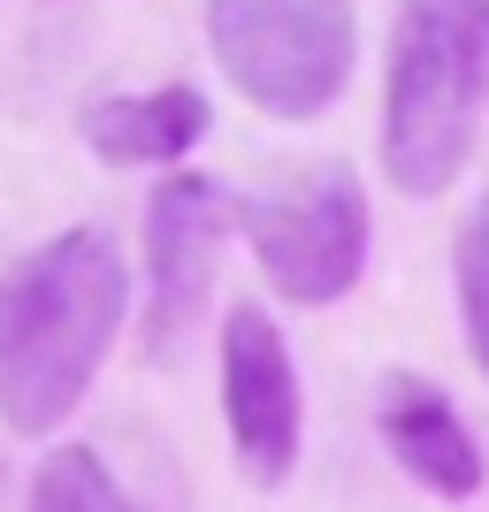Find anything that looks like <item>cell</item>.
I'll list each match as a JSON object with an SVG mask.
<instances>
[{
    "label": "cell",
    "mask_w": 489,
    "mask_h": 512,
    "mask_svg": "<svg viewBox=\"0 0 489 512\" xmlns=\"http://www.w3.org/2000/svg\"><path fill=\"white\" fill-rule=\"evenodd\" d=\"M130 314L123 245L100 222H69L0 268V421L54 436L85 406Z\"/></svg>",
    "instance_id": "cell-1"
},
{
    "label": "cell",
    "mask_w": 489,
    "mask_h": 512,
    "mask_svg": "<svg viewBox=\"0 0 489 512\" xmlns=\"http://www.w3.org/2000/svg\"><path fill=\"white\" fill-rule=\"evenodd\" d=\"M23 512H138V497L107 474V459L92 444H62L46 451L31 474V505Z\"/></svg>",
    "instance_id": "cell-9"
},
{
    "label": "cell",
    "mask_w": 489,
    "mask_h": 512,
    "mask_svg": "<svg viewBox=\"0 0 489 512\" xmlns=\"http://www.w3.org/2000/svg\"><path fill=\"white\" fill-rule=\"evenodd\" d=\"M214 360H222V428H230L237 474L253 490H283L298 474V444H306V390H298L276 314L260 299H237L222 314Z\"/></svg>",
    "instance_id": "cell-5"
},
{
    "label": "cell",
    "mask_w": 489,
    "mask_h": 512,
    "mask_svg": "<svg viewBox=\"0 0 489 512\" xmlns=\"http://www.w3.org/2000/svg\"><path fill=\"white\" fill-rule=\"evenodd\" d=\"M207 46L237 100L283 123H314L360 54L352 0H207Z\"/></svg>",
    "instance_id": "cell-4"
},
{
    "label": "cell",
    "mask_w": 489,
    "mask_h": 512,
    "mask_svg": "<svg viewBox=\"0 0 489 512\" xmlns=\"http://www.w3.org/2000/svg\"><path fill=\"white\" fill-rule=\"evenodd\" d=\"M237 230L283 306H337L367 276V184L352 161H291L237 199Z\"/></svg>",
    "instance_id": "cell-3"
},
{
    "label": "cell",
    "mask_w": 489,
    "mask_h": 512,
    "mask_svg": "<svg viewBox=\"0 0 489 512\" xmlns=\"http://www.w3.org/2000/svg\"><path fill=\"white\" fill-rule=\"evenodd\" d=\"M451 283H459V321H467V352L489 383V192L474 199V214L459 222L451 245Z\"/></svg>",
    "instance_id": "cell-10"
},
{
    "label": "cell",
    "mask_w": 489,
    "mask_h": 512,
    "mask_svg": "<svg viewBox=\"0 0 489 512\" xmlns=\"http://www.w3.org/2000/svg\"><path fill=\"white\" fill-rule=\"evenodd\" d=\"M489 115V0H398L383 69V169L405 199H444Z\"/></svg>",
    "instance_id": "cell-2"
},
{
    "label": "cell",
    "mask_w": 489,
    "mask_h": 512,
    "mask_svg": "<svg viewBox=\"0 0 489 512\" xmlns=\"http://www.w3.org/2000/svg\"><path fill=\"white\" fill-rule=\"evenodd\" d=\"M214 107L199 85H161V92H100L77 115V138L100 153L107 169H169L192 161L207 138Z\"/></svg>",
    "instance_id": "cell-8"
},
{
    "label": "cell",
    "mask_w": 489,
    "mask_h": 512,
    "mask_svg": "<svg viewBox=\"0 0 489 512\" xmlns=\"http://www.w3.org/2000/svg\"><path fill=\"white\" fill-rule=\"evenodd\" d=\"M375 428H383V451L428 497H451V505H459V497H474L489 482V459H482V444H474V428L459 421V406H451L428 375H413V367H390L383 383H375Z\"/></svg>",
    "instance_id": "cell-7"
},
{
    "label": "cell",
    "mask_w": 489,
    "mask_h": 512,
    "mask_svg": "<svg viewBox=\"0 0 489 512\" xmlns=\"http://www.w3.org/2000/svg\"><path fill=\"white\" fill-rule=\"evenodd\" d=\"M237 230V199L199 169H176L146 199V352L176 360L184 337L207 321V291L222 245Z\"/></svg>",
    "instance_id": "cell-6"
}]
</instances>
